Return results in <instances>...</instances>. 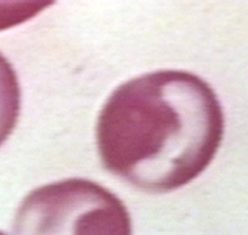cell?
Here are the masks:
<instances>
[{"instance_id":"277c9868","label":"cell","mask_w":248,"mask_h":235,"mask_svg":"<svg viewBox=\"0 0 248 235\" xmlns=\"http://www.w3.org/2000/svg\"><path fill=\"white\" fill-rule=\"evenodd\" d=\"M56 1L57 0H0V32L31 20Z\"/></svg>"},{"instance_id":"6da1fadb","label":"cell","mask_w":248,"mask_h":235,"mask_svg":"<svg viewBox=\"0 0 248 235\" xmlns=\"http://www.w3.org/2000/svg\"><path fill=\"white\" fill-rule=\"evenodd\" d=\"M224 132L213 88L189 72L164 70L111 94L99 114L96 145L108 172L139 189L166 193L208 167Z\"/></svg>"},{"instance_id":"7a4b0ae2","label":"cell","mask_w":248,"mask_h":235,"mask_svg":"<svg viewBox=\"0 0 248 235\" xmlns=\"http://www.w3.org/2000/svg\"><path fill=\"white\" fill-rule=\"evenodd\" d=\"M18 234L132 233L125 204L108 189L84 179L45 185L30 193L15 219Z\"/></svg>"},{"instance_id":"3957f363","label":"cell","mask_w":248,"mask_h":235,"mask_svg":"<svg viewBox=\"0 0 248 235\" xmlns=\"http://www.w3.org/2000/svg\"><path fill=\"white\" fill-rule=\"evenodd\" d=\"M20 110V86L10 62L0 53V146L13 132Z\"/></svg>"}]
</instances>
